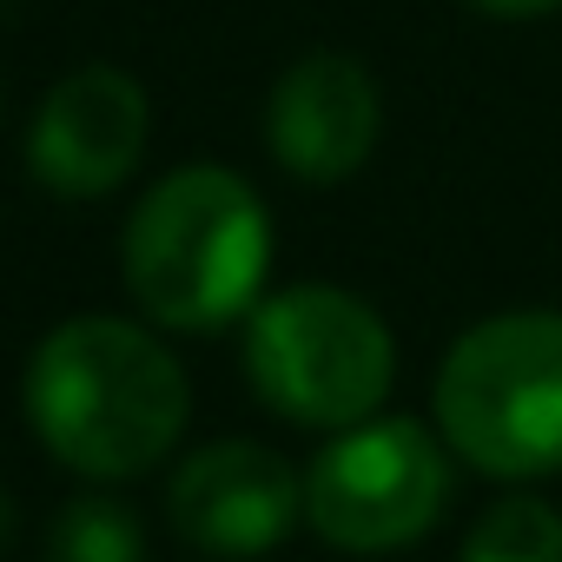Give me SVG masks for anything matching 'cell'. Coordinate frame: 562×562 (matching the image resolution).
Instances as JSON below:
<instances>
[{"label": "cell", "instance_id": "6da1fadb", "mask_svg": "<svg viewBox=\"0 0 562 562\" xmlns=\"http://www.w3.org/2000/svg\"><path fill=\"white\" fill-rule=\"evenodd\" d=\"M27 417L41 443L93 483L153 470L186 417L192 391L179 358L133 318H67L27 358Z\"/></svg>", "mask_w": 562, "mask_h": 562}, {"label": "cell", "instance_id": "7a4b0ae2", "mask_svg": "<svg viewBox=\"0 0 562 562\" xmlns=\"http://www.w3.org/2000/svg\"><path fill=\"white\" fill-rule=\"evenodd\" d=\"M120 271L139 312L166 331H218L251 318L271 271L265 199L232 166H172L133 205Z\"/></svg>", "mask_w": 562, "mask_h": 562}, {"label": "cell", "instance_id": "3957f363", "mask_svg": "<svg viewBox=\"0 0 562 562\" xmlns=\"http://www.w3.org/2000/svg\"><path fill=\"white\" fill-rule=\"evenodd\" d=\"M437 437L496 483L562 470V312H496L437 371Z\"/></svg>", "mask_w": 562, "mask_h": 562}, {"label": "cell", "instance_id": "277c9868", "mask_svg": "<svg viewBox=\"0 0 562 562\" xmlns=\"http://www.w3.org/2000/svg\"><path fill=\"white\" fill-rule=\"evenodd\" d=\"M245 378L278 417L305 430H351L391 397L397 345L358 292L285 285L245 318Z\"/></svg>", "mask_w": 562, "mask_h": 562}, {"label": "cell", "instance_id": "5b68a950", "mask_svg": "<svg viewBox=\"0 0 562 562\" xmlns=\"http://www.w3.org/2000/svg\"><path fill=\"white\" fill-rule=\"evenodd\" d=\"M450 443L417 417H364L331 430L305 463V522L345 555H391L437 529L450 503Z\"/></svg>", "mask_w": 562, "mask_h": 562}, {"label": "cell", "instance_id": "8992f818", "mask_svg": "<svg viewBox=\"0 0 562 562\" xmlns=\"http://www.w3.org/2000/svg\"><path fill=\"white\" fill-rule=\"evenodd\" d=\"M166 516L192 549L218 562H251V555H271L305 516V476L271 443L218 437L172 470Z\"/></svg>", "mask_w": 562, "mask_h": 562}, {"label": "cell", "instance_id": "52a82bcc", "mask_svg": "<svg viewBox=\"0 0 562 562\" xmlns=\"http://www.w3.org/2000/svg\"><path fill=\"white\" fill-rule=\"evenodd\" d=\"M146 133H153L146 87L113 60H87L41 100L27 133V166L60 199H100L133 179V166L146 159Z\"/></svg>", "mask_w": 562, "mask_h": 562}, {"label": "cell", "instance_id": "ba28073f", "mask_svg": "<svg viewBox=\"0 0 562 562\" xmlns=\"http://www.w3.org/2000/svg\"><path fill=\"white\" fill-rule=\"evenodd\" d=\"M384 133V93L358 54L318 47L278 74L265 100V146L305 186H345Z\"/></svg>", "mask_w": 562, "mask_h": 562}, {"label": "cell", "instance_id": "9c48e42d", "mask_svg": "<svg viewBox=\"0 0 562 562\" xmlns=\"http://www.w3.org/2000/svg\"><path fill=\"white\" fill-rule=\"evenodd\" d=\"M457 562H562V509L542 496H503L470 522Z\"/></svg>", "mask_w": 562, "mask_h": 562}, {"label": "cell", "instance_id": "30bf717a", "mask_svg": "<svg viewBox=\"0 0 562 562\" xmlns=\"http://www.w3.org/2000/svg\"><path fill=\"white\" fill-rule=\"evenodd\" d=\"M47 562H146L139 516L113 496H74L47 536Z\"/></svg>", "mask_w": 562, "mask_h": 562}, {"label": "cell", "instance_id": "8fae6325", "mask_svg": "<svg viewBox=\"0 0 562 562\" xmlns=\"http://www.w3.org/2000/svg\"><path fill=\"white\" fill-rule=\"evenodd\" d=\"M463 8H476L490 21H536V14H555L562 0H463Z\"/></svg>", "mask_w": 562, "mask_h": 562}, {"label": "cell", "instance_id": "7c38bea8", "mask_svg": "<svg viewBox=\"0 0 562 562\" xmlns=\"http://www.w3.org/2000/svg\"><path fill=\"white\" fill-rule=\"evenodd\" d=\"M14 529H21V516H14V496H8V490H0V555H8V549H14Z\"/></svg>", "mask_w": 562, "mask_h": 562}]
</instances>
